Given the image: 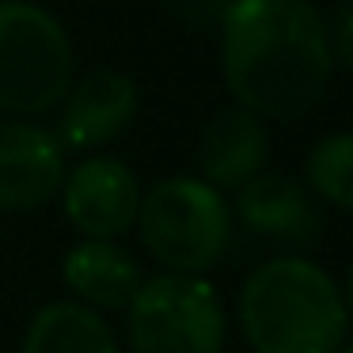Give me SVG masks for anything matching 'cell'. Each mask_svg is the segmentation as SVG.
<instances>
[{"label": "cell", "instance_id": "cell-11", "mask_svg": "<svg viewBox=\"0 0 353 353\" xmlns=\"http://www.w3.org/2000/svg\"><path fill=\"white\" fill-rule=\"evenodd\" d=\"M65 285L95 307H130L141 289V266L130 251L110 239H80L65 254Z\"/></svg>", "mask_w": 353, "mask_h": 353}, {"label": "cell", "instance_id": "cell-9", "mask_svg": "<svg viewBox=\"0 0 353 353\" xmlns=\"http://www.w3.org/2000/svg\"><path fill=\"white\" fill-rule=\"evenodd\" d=\"M239 221L281 247H307L319 236V209L312 194L289 175H254L239 186Z\"/></svg>", "mask_w": 353, "mask_h": 353}, {"label": "cell", "instance_id": "cell-8", "mask_svg": "<svg viewBox=\"0 0 353 353\" xmlns=\"http://www.w3.org/2000/svg\"><path fill=\"white\" fill-rule=\"evenodd\" d=\"M69 95L61 110V148H95L125 130L137 114V84L125 72H92Z\"/></svg>", "mask_w": 353, "mask_h": 353}, {"label": "cell", "instance_id": "cell-4", "mask_svg": "<svg viewBox=\"0 0 353 353\" xmlns=\"http://www.w3.org/2000/svg\"><path fill=\"white\" fill-rule=\"evenodd\" d=\"M72 80L65 27L39 4L0 0V110L42 114L57 107Z\"/></svg>", "mask_w": 353, "mask_h": 353}, {"label": "cell", "instance_id": "cell-10", "mask_svg": "<svg viewBox=\"0 0 353 353\" xmlns=\"http://www.w3.org/2000/svg\"><path fill=\"white\" fill-rule=\"evenodd\" d=\"M266 156H270L266 130H262L259 114H251L243 107L221 110L198 141L201 175L216 190H239L247 179H254L262 171Z\"/></svg>", "mask_w": 353, "mask_h": 353}, {"label": "cell", "instance_id": "cell-3", "mask_svg": "<svg viewBox=\"0 0 353 353\" xmlns=\"http://www.w3.org/2000/svg\"><path fill=\"white\" fill-rule=\"evenodd\" d=\"M145 247L175 274H201L216 266L232 239V209L205 179H163L137 209Z\"/></svg>", "mask_w": 353, "mask_h": 353}, {"label": "cell", "instance_id": "cell-2", "mask_svg": "<svg viewBox=\"0 0 353 353\" xmlns=\"http://www.w3.org/2000/svg\"><path fill=\"white\" fill-rule=\"evenodd\" d=\"M239 323L254 353H338L350 307L327 270L285 254L247 277Z\"/></svg>", "mask_w": 353, "mask_h": 353}, {"label": "cell", "instance_id": "cell-12", "mask_svg": "<svg viewBox=\"0 0 353 353\" xmlns=\"http://www.w3.org/2000/svg\"><path fill=\"white\" fill-rule=\"evenodd\" d=\"M19 353H118V342L95 307L65 300L34 315Z\"/></svg>", "mask_w": 353, "mask_h": 353}, {"label": "cell", "instance_id": "cell-1", "mask_svg": "<svg viewBox=\"0 0 353 353\" xmlns=\"http://www.w3.org/2000/svg\"><path fill=\"white\" fill-rule=\"evenodd\" d=\"M228 92L259 118L307 114L330 84L327 23L307 0H232L221 27Z\"/></svg>", "mask_w": 353, "mask_h": 353}, {"label": "cell", "instance_id": "cell-5", "mask_svg": "<svg viewBox=\"0 0 353 353\" xmlns=\"http://www.w3.org/2000/svg\"><path fill=\"white\" fill-rule=\"evenodd\" d=\"M133 353H221L224 312L209 281L194 274H160L141 281L130 300Z\"/></svg>", "mask_w": 353, "mask_h": 353}, {"label": "cell", "instance_id": "cell-14", "mask_svg": "<svg viewBox=\"0 0 353 353\" xmlns=\"http://www.w3.org/2000/svg\"><path fill=\"white\" fill-rule=\"evenodd\" d=\"M327 46L330 57L345 69H353V0H342L327 23Z\"/></svg>", "mask_w": 353, "mask_h": 353}, {"label": "cell", "instance_id": "cell-15", "mask_svg": "<svg viewBox=\"0 0 353 353\" xmlns=\"http://www.w3.org/2000/svg\"><path fill=\"white\" fill-rule=\"evenodd\" d=\"M345 304L353 307V270H350V281H345Z\"/></svg>", "mask_w": 353, "mask_h": 353}, {"label": "cell", "instance_id": "cell-7", "mask_svg": "<svg viewBox=\"0 0 353 353\" xmlns=\"http://www.w3.org/2000/svg\"><path fill=\"white\" fill-rule=\"evenodd\" d=\"M65 183V148L31 122H0V209H39Z\"/></svg>", "mask_w": 353, "mask_h": 353}, {"label": "cell", "instance_id": "cell-16", "mask_svg": "<svg viewBox=\"0 0 353 353\" xmlns=\"http://www.w3.org/2000/svg\"><path fill=\"white\" fill-rule=\"evenodd\" d=\"M342 353H353V342H350V345H345V350H342Z\"/></svg>", "mask_w": 353, "mask_h": 353}, {"label": "cell", "instance_id": "cell-13", "mask_svg": "<svg viewBox=\"0 0 353 353\" xmlns=\"http://www.w3.org/2000/svg\"><path fill=\"white\" fill-rule=\"evenodd\" d=\"M307 183L330 205L353 209V133H334L312 148Z\"/></svg>", "mask_w": 353, "mask_h": 353}, {"label": "cell", "instance_id": "cell-6", "mask_svg": "<svg viewBox=\"0 0 353 353\" xmlns=\"http://www.w3.org/2000/svg\"><path fill=\"white\" fill-rule=\"evenodd\" d=\"M65 216L92 239L130 232L141 209L137 175L114 156H92L65 179Z\"/></svg>", "mask_w": 353, "mask_h": 353}]
</instances>
